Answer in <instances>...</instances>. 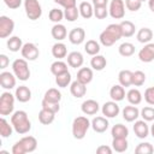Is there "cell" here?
<instances>
[{"mask_svg":"<svg viewBox=\"0 0 154 154\" xmlns=\"http://www.w3.org/2000/svg\"><path fill=\"white\" fill-rule=\"evenodd\" d=\"M11 124L13 125L14 131L19 135H24L31 129V123L25 111H16L11 117Z\"/></svg>","mask_w":154,"mask_h":154,"instance_id":"6da1fadb","label":"cell"},{"mask_svg":"<svg viewBox=\"0 0 154 154\" xmlns=\"http://www.w3.org/2000/svg\"><path fill=\"white\" fill-rule=\"evenodd\" d=\"M120 37H123L120 25L119 24H109L100 34L99 38H100L101 45H103L105 47H109V46L114 45L118 40H120Z\"/></svg>","mask_w":154,"mask_h":154,"instance_id":"7a4b0ae2","label":"cell"},{"mask_svg":"<svg viewBox=\"0 0 154 154\" xmlns=\"http://www.w3.org/2000/svg\"><path fill=\"white\" fill-rule=\"evenodd\" d=\"M91 123L90 120L84 117V116H79L77 118L73 119L72 122V135L76 140H82L84 138V136L87 135V131L89 130Z\"/></svg>","mask_w":154,"mask_h":154,"instance_id":"3957f363","label":"cell"},{"mask_svg":"<svg viewBox=\"0 0 154 154\" xmlns=\"http://www.w3.org/2000/svg\"><path fill=\"white\" fill-rule=\"evenodd\" d=\"M12 70L14 76L19 81H28L30 77V70H29L26 59H16L12 63Z\"/></svg>","mask_w":154,"mask_h":154,"instance_id":"277c9868","label":"cell"},{"mask_svg":"<svg viewBox=\"0 0 154 154\" xmlns=\"http://www.w3.org/2000/svg\"><path fill=\"white\" fill-rule=\"evenodd\" d=\"M14 96L10 91H5L0 96V114L8 116L13 112L14 108Z\"/></svg>","mask_w":154,"mask_h":154,"instance_id":"5b68a950","label":"cell"},{"mask_svg":"<svg viewBox=\"0 0 154 154\" xmlns=\"http://www.w3.org/2000/svg\"><path fill=\"white\" fill-rule=\"evenodd\" d=\"M24 8L30 20H36L42 16V7L38 0H24Z\"/></svg>","mask_w":154,"mask_h":154,"instance_id":"8992f818","label":"cell"},{"mask_svg":"<svg viewBox=\"0 0 154 154\" xmlns=\"http://www.w3.org/2000/svg\"><path fill=\"white\" fill-rule=\"evenodd\" d=\"M109 16L114 19H122L125 16V4L123 0H112L109 4Z\"/></svg>","mask_w":154,"mask_h":154,"instance_id":"52a82bcc","label":"cell"},{"mask_svg":"<svg viewBox=\"0 0 154 154\" xmlns=\"http://www.w3.org/2000/svg\"><path fill=\"white\" fill-rule=\"evenodd\" d=\"M14 29V22L7 17V16H1L0 17V37L6 38L8 37Z\"/></svg>","mask_w":154,"mask_h":154,"instance_id":"ba28073f","label":"cell"},{"mask_svg":"<svg viewBox=\"0 0 154 154\" xmlns=\"http://www.w3.org/2000/svg\"><path fill=\"white\" fill-rule=\"evenodd\" d=\"M20 53H22V57L29 61H34L38 58V48L36 47V45L31 43V42H28V43H24L22 49H20Z\"/></svg>","mask_w":154,"mask_h":154,"instance_id":"9c48e42d","label":"cell"},{"mask_svg":"<svg viewBox=\"0 0 154 154\" xmlns=\"http://www.w3.org/2000/svg\"><path fill=\"white\" fill-rule=\"evenodd\" d=\"M101 111H102V114L106 118H114L120 112L117 101H107V102H105L102 108H101Z\"/></svg>","mask_w":154,"mask_h":154,"instance_id":"30bf717a","label":"cell"},{"mask_svg":"<svg viewBox=\"0 0 154 154\" xmlns=\"http://www.w3.org/2000/svg\"><path fill=\"white\" fill-rule=\"evenodd\" d=\"M138 59L143 63H150L154 60V43H147L140 52Z\"/></svg>","mask_w":154,"mask_h":154,"instance_id":"8fae6325","label":"cell"},{"mask_svg":"<svg viewBox=\"0 0 154 154\" xmlns=\"http://www.w3.org/2000/svg\"><path fill=\"white\" fill-rule=\"evenodd\" d=\"M0 84L4 89H12L16 87V76L8 71H2L0 73Z\"/></svg>","mask_w":154,"mask_h":154,"instance_id":"7c38bea8","label":"cell"},{"mask_svg":"<svg viewBox=\"0 0 154 154\" xmlns=\"http://www.w3.org/2000/svg\"><path fill=\"white\" fill-rule=\"evenodd\" d=\"M87 84H83L79 81H73L70 85V91L72 94V96H75L76 99H81L87 94Z\"/></svg>","mask_w":154,"mask_h":154,"instance_id":"4fadbf2b","label":"cell"},{"mask_svg":"<svg viewBox=\"0 0 154 154\" xmlns=\"http://www.w3.org/2000/svg\"><path fill=\"white\" fill-rule=\"evenodd\" d=\"M81 109H82V112H83L84 114H87V116H94V114H96L97 111L100 109V106H99L97 101L89 99V100H85V101L82 103Z\"/></svg>","mask_w":154,"mask_h":154,"instance_id":"5bb4252c","label":"cell"},{"mask_svg":"<svg viewBox=\"0 0 154 154\" xmlns=\"http://www.w3.org/2000/svg\"><path fill=\"white\" fill-rule=\"evenodd\" d=\"M85 38V31L82 28H75L69 32V41L72 45H81Z\"/></svg>","mask_w":154,"mask_h":154,"instance_id":"9a60e30c","label":"cell"},{"mask_svg":"<svg viewBox=\"0 0 154 154\" xmlns=\"http://www.w3.org/2000/svg\"><path fill=\"white\" fill-rule=\"evenodd\" d=\"M134 132L138 138H146L149 135V128H148L146 120H135Z\"/></svg>","mask_w":154,"mask_h":154,"instance_id":"2e32d148","label":"cell"},{"mask_svg":"<svg viewBox=\"0 0 154 154\" xmlns=\"http://www.w3.org/2000/svg\"><path fill=\"white\" fill-rule=\"evenodd\" d=\"M108 120L105 118V117H95L93 120H91V128L95 132H99V134H102L105 132L107 129H108Z\"/></svg>","mask_w":154,"mask_h":154,"instance_id":"e0dca14e","label":"cell"},{"mask_svg":"<svg viewBox=\"0 0 154 154\" xmlns=\"http://www.w3.org/2000/svg\"><path fill=\"white\" fill-rule=\"evenodd\" d=\"M122 113H123V118L129 123L135 122L140 117V111L135 105L134 106H125Z\"/></svg>","mask_w":154,"mask_h":154,"instance_id":"ac0fdd59","label":"cell"},{"mask_svg":"<svg viewBox=\"0 0 154 154\" xmlns=\"http://www.w3.org/2000/svg\"><path fill=\"white\" fill-rule=\"evenodd\" d=\"M83 61H84V58L81 52H71L67 54V64L73 69L81 67L83 65Z\"/></svg>","mask_w":154,"mask_h":154,"instance_id":"d6986e66","label":"cell"},{"mask_svg":"<svg viewBox=\"0 0 154 154\" xmlns=\"http://www.w3.org/2000/svg\"><path fill=\"white\" fill-rule=\"evenodd\" d=\"M16 99L19 102H28L31 99V90L26 85H19L16 89Z\"/></svg>","mask_w":154,"mask_h":154,"instance_id":"ffe728a7","label":"cell"},{"mask_svg":"<svg viewBox=\"0 0 154 154\" xmlns=\"http://www.w3.org/2000/svg\"><path fill=\"white\" fill-rule=\"evenodd\" d=\"M19 141H20L25 153H31L37 148V141L34 136H24Z\"/></svg>","mask_w":154,"mask_h":154,"instance_id":"44dd1931","label":"cell"},{"mask_svg":"<svg viewBox=\"0 0 154 154\" xmlns=\"http://www.w3.org/2000/svg\"><path fill=\"white\" fill-rule=\"evenodd\" d=\"M51 34H52L53 38H55L57 41H61L67 36V30H66L65 25H63L60 23H57L55 25H53V28L51 30Z\"/></svg>","mask_w":154,"mask_h":154,"instance_id":"7402d4cb","label":"cell"},{"mask_svg":"<svg viewBox=\"0 0 154 154\" xmlns=\"http://www.w3.org/2000/svg\"><path fill=\"white\" fill-rule=\"evenodd\" d=\"M93 79V70L89 67H81L77 72V81L82 82L83 84L90 83Z\"/></svg>","mask_w":154,"mask_h":154,"instance_id":"603a6c76","label":"cell"},{"mask_svg":"<svg viewBox=\"0 0 154 154\" xmlns=\"http://www.w3.org/2000/svg\"><path fill=\"white\" fill-rule=\"evenodd\" d=\"M109 96L113 101H122L125 97V89L123 85L120 84H114L111 89H109Z\"/></svg>","mask_w":154,"mask_h":154,"instance_id":"cb8c5ba5","label":"cell"},{"mask_svg":"<svg viewBox=\"0 0 154 154\" xmlns=\"http://www.w3.org/2000/svg\"><path fill=\"white\" fill-rule=\"evenodd\" d=\"M132 71L130 70H122L118 75V81H119V84L123 85V87H130L132 85Z\"/></svg>","mask_w":154,"mask_h":154,"instance_id":"d4e9b609","label":"cell"},{"mask_svg":"<svg viewBox=\"0 0 154 154\" xmlns=\"http://www.w3.org/2000/svg\"><path fill=\"white\" fill-rule=\"evenodd\" d=\"M111 135L113 138H126L129 135V130L123 124H116L111 130Z\"/></svg>","mask_w":154,"mask_h":154,"instance_id":"484cf974","label":"cell"},{"mask_svg":"<svg viewBox=\"0 0 154 154\" xmlns=\"http://www.w3.org/2000/svg\"><path fill=\"white\" fill-rule=\"evenodd\" d=\"M52 54H53L54 58L60 60V59H63V58H65L67 55V48H66V46L64 43L57 42L52 47Z\"/></svg>","mask_w":154,"mask_h":154,"instance_id":"4316f807","label":"cell"},{"mask_svg":"<svg viewBox=\"0 0 154 154\" xmlns=\"http://www.w3.org/2000/svg\"><path fill=\"white\" fill-rule=\"evenodd\" d=\"M54 118H55V113L48 111V109H45L42 108L40 112H38V120L41 124L43 125H49L54 122Z\"/></svg>","mask_w":154,"mask_h":154,"instance_id":"83f0119b","label":"cell"},{"mask_svg":"<svg viewBox=\"0 0 154 154\" xmlns=\"http://www.w3.org/2000/svg\"><path fill=\"white\" fill-rule=\"evenodd\" d=\"M90 65H91V67H93L94 70L101 71V70H103V69L106 67L107 60H106V58H105L103 55L96 54V55H93V58H91V60H90Z\"/></svg>","mask_w":154,"mask_h":154,"instance_id":"f1b7e54d","label":"cell"},{"mask_svg":"<svg viewBox=\"0 0 154 154\" xmlns=\"http://www.w3.org/2000/svg\"><path fill=\"white\" fill-rule=\"evenodd\" d=\"M78 8H79V14L85 19H89L94 16V8H93L91 4L88 2V1H82L79 4Z\"/></svg>","mask_w":154,"mask_h":154,"instance_id":"f546056e","label":"cell"},{"mask_svg":"<svg viewBox=\"0 0 154 154\" xmlns=\"http://www.w3.org/2000/svg\"><path fill=\"white\" fill-rule=\"evenodd\" d=\"M137 41L141 43H149V41L153 38V31L149 28H142L137 31Z\"/></svg>","mask_w":154,"mask_h":154,"instance_id":"4dcf8cb0","label":"cell"},{"mask_svg":"<svg viewBox=\"0 0 154 154\" xmlns=\"http://www.w3.org/2000/svg\"><path fill=\"white\" fill-rule=\"evenodd\" d=\"M120 29H122V35L123 37H130L135 34V24L130 20H123L120 24Z\"/></svg>","mask_w":154,"mask_h":154,"instance_id":"1f68e13d","label":"cell"},{"mask_svg":"<svg viewBox=\"0 0 154 154\" xmlns=\"http://www.w3.org/2000/svg\"><path fill=\"white\" fill-rule=\"evenodd\" d=\"M55 83L60 88H66L71 83V73L69 71H65V72L55 76Z\"/></svg>","mask_w":154,"mask_h":154,"instance_id":"d6a6232c","label":"cell"},{"mask_svg":"<svg viewBox=\"0 0 154 154\" xmlns=\"http://www.w3.org/2000/svg\"><path fill=\"white\" fill-rule=\"evenodd\" d=\"M126 99L131 105H140L142 101V94L138 89H130L126 94Z\"/></svg>","mask_w":154,"mask_h":154,"instance_id":"836d02e7","label":"cell"},{"mask_svg":"<svg viewBox=\"0 0 154 154\" xmlns=\"http://www.w3.org/2000/svg\"><path fill=\"white\" fill-rule=\"evenodd\" d=\"M45 100L51 101V102H60L61 100V93L55 89V88H51L45 93Z\"/></svg>","mask_w":154,"mask_h":154,"instance_id":"e575fe53","label":"cell"},{"mask_svg":"<svg viewBox=\"0 0 154 154\" xmlns=\"http://www.w3.org/2000/svg\"><path fill=\"white\" fill-rule=\"evenodd\" d=\"M23 47V42L22 38H19L18 36H12L7 40V48L11 52H18L19 49H22Z\"/></svg>","mask_w":154,"mask_h":154,"instance_id":"d590c367","label":"cell"},{"mask_svg":"<svg viewBox=\"0 0 154 154\" xmlns=\"http://www.w3.org/2000/svg\"><path fill=\"white\" fill-rule=\"evenodd\" d=\"M84 51L89 55H96L100 52V45L95 40H88L85 46H84Z\"/></svg>","mask_w":154,"mask_h":154,"instance_id":"8d00e7d4","label":"cell"},{"mask_svg":"<svg viewBox=\"0 0 154 154\" xmlns=\"http://www.w3.org/2000/svg\"><path fill=\"white\" fill-rule=\"evenodd\" d=\"M12 126L13 125H10V123L5 118H1L0 119V135H1V137H4V138L10 137L12 135V131H13Z\"/></svg>","mask_w":154,"mask_h":154,"instance_id":"74e56055","label":"cell"},{"mask_svg":"<svg viewBox=\"0 0 154 154\" xmlns=\"http://www.w3.org/2000/svg\"><path fill=\"white\" fill-rule=\"evenodd\" d=\"M129 143L126 141V138H113L112 141V148L118 152V153H123L128 149Z\"/></svg>","mask_w":154,"mask_h":154,"instance_id":"f35d334b","label":"cell"},{"mask_svg":"<svg viewBox=\"0 0 154 154\" xmlns=\"http://www.w3.org/2000/svg\"><path fill=\"white\" fill-rule=\"evenodd\" d=\"M118 52L122 57H131L135 53V46L130 42H124L119 46Z\"/></svg>","mask_w":154,"mask_h":154,"instance_id":"ab89813d","label":"cell"},{"mask_svg":"<svg viewBox=\"0 0 154 154\" xmlns=\"http://www.w3.org/2000/svg\"><path fill=\"white\" fill-rule=\"evenodd\" d=\"M65 71H67V64L61 61V60H57L51 65V72L54 76H58V75H60Z\"/></svg>","mask_w":154,"mask_h":154,"instance_id":"60d3db41","label":"cell"},{"mask_svg":"<svg viewBox=\"0 0 154 154\" xmlns=\"http://www.w3.org/2000/svg\"><path fill=\"white\" fill-rule=\"evenodd\" d=\"M78 16H79V8H77V6L65 8L64 11V17L69 22H75L78 18Z\"/></svg>","mask_w":154,"mask_h":154,"instance_id":"b9f144b4","label":"cell"},{"mask_svg":"<svg viewBox=\"0 0 154 154\" xmlns=\"http://www.w3.org/2000/svg\"><path fill=\"white\" fill-rule=\"evenodd\" d=\"M153 152H154V148L149 142H142V143L137 144V147L135 149L136 154H152Z\"/></svg>","mask_w":154,"mask_h":154,"instance_id":"7bdbcfd3","label":"cell"},{"mask_svg":"<svg viewBox=\"0 0 154 154\" xmlns=\"http://www.w3.org/2000/svg\"><path fill=\"white\" fill-rule=\"evenodd\" d=\"M146 82V73L143 71H135L132 73V85L135 87H141L142 84H144Z\"/></svg>","mask_w":154,"mask_h":154,"instance_id":"ee69618b","label":"cell"},{"mask_svg":"<svg viewBox=\"0 0 154 154\" xmlns=\"http://www.w3.org/2000/svg\"><path fill=\"white\" fill-rule=\"evenodd\" d=\"M140 116L146 122H153L154 120V107H150V106L143 107L140 112Z\"/></svg>","mask_w":154,"mask_h":154,"instance_id":"f6af8a7d","label":"cell"},{"mask_svg":"<svg viewBox=\"0 0 154 154\" xmlns=\"http://www.w3.org/2000/svg\"><path fill=\"white\" fill-rule=\"evenodd\" d=\"M48 17H49V19H51L52 22H54V23L57 24V23H60V22L63 20V18H64V12H63L61 10H59V8H52V10L49 11Z\"/></svg>","mask_w":154,"mask_h":154,"instance_id":"bcb514c9","label":"cell"},{"mask_svg":"<svg viewBox=\"0 0 154 154\" xmlns=\"http://www.w3.org/2000/svg\"><path fill=\"white\" fill-rule=\"evenodd\" d=\"M41 106H42V108L48 109V111H51V112H53V113H58L59 109H60L59 102H51V101H47V100H45V99L42 100Z\"/></svg>","mask_w":154,"mask_h":154,"instance_id":"7dc6e473","label":"cell"},{"mask_svg":"<svg viewBox=\"0 0 154 154\" xmlns=\"http://www.w3.org/2000/svg\"><path fill=\"white\" fill-rule=\"evenodd\" d=\"M107 6H94V16L97 19H105L108 16Z\"/></svg>","mask_w":154,"mask_h":154,"instance_id":"c3c4849f","label":"cell"},{"mask_svg":"<svg viewBox=\"0 0 154 154\" xmlns=\"http://www.w3.org/2000/svg\"><path fill=\"white\" fill-rule=\"evenodd\" d=\"M141 5H142V2H141L140 0H125V6H126V8H128L129 11H132V12L138 11V10L141 8Z\"/></svg>","mask_w":154,"mask_h":154,"instance_id":"681fc988","label":"cell"},{"mask_svg":"<svg viewBox=\"0 0 154 154\" xmlns=\"http://www.w3.org/2000/svg\"><path fill=\"white\" fill-rule=\"evenodd\" d=\"M144 100L148 105H154V87H149L144 91Z\"/></svg>","mask_w":154,"mask_h":154,"instance_id":"f907efd6","label":"cell"},{"mask_svg":"<svg viewBox=\"0 0 154 154\" xmlns=\"http://www.w3.org/2000/svg\"><path fill=\"white\" fill-rule=\"evenodd\" d=\"M54 2L61 5L64 8H69V7H73L76 6V0H53Z\"/></svg>","mask_w":154,"mask_h":154,"instance_id":"816d5d0a","label":"cell"},{"mask_svg":"<svg viewBox=\"0 0 154 154\" xmlns=\"http://www.w3.org/2000/svg\"><path fill=\"white\" fill-rule=\"evenodd\" d=\"M4 2L8 8L12 10H16L22 5V0H4Z\"/></svg>","mask_w":154,"mask_h":154,"instance_id":"f5cc1de1","label":"cell"},{"mask_svg":"<svg viewBox=\"0 0 154 154\" xmlns=\"http://www.w3.org/2000/svg\"><path fill=\"white\" fill-rule=\"evenodd\" d=\"M24 153H25V150H24L20 141H17L12 147V154H24Z\"/></svg>","mask_w":154,"mask_h":154,"instance_id":"db71d44e","label":"cell"},{"mask_svg":"<svg viewBox=\"0 0 154 154\" xmlns=\"http://www.w3.org/2000/svg\"><path fill=\"white\" fill-rule=\"evenodd\" d=\"M96 153L97 154H112V148L108 146H99L96 148Z\"/></svg>","mask_w":154,"mask_h":154,"instance_id":"11a10c76","label":"cell"},{"mask_svg":"<svg viewBox=\"0 0 154 154\" xmlns=\"http://www.w3.org/2000/svg\"><path fill=\"white\" fill-rule=\"evenodd\" d=\"M8 64H10V60H8L7 55L0 54V69H6Z\"/></svg>","mask_w":154,"mask_h":154,"instance_id":"9f6ffc18","label":"cell"},{"mask_svg":"<svg viewBox=\"0 0 154 154\" xmlns=\"http://www.w3.org/2000/svg\"><path fill=\"white\" fill-rule=\"evenodd\" d=\"M108 0H93L94 6H107Z\"/></svg>","mask_w":154,"mask_h":154,"instance_id":"6f0895ef","label":"cell"},{"mask_svg":"<svg viewBox=\"0 0 154 154\" xmlns=\"http://www.w3.org/2000/svg\"><path fill=\"white\" fill-rule=\"evenodd\" d=\"M148 6L152 12H154V0H148Z\"/></svg>","mask_w":154,"mask_h":154,"instance_id":"680465c9","label":"cell"},{"mask_svg":"<svg viewBox=\"0 0 154 154\" xmlns=\"http://www.w3.org/2000/svg\"><path fill=\"white\" fill-rule=\"evenodd\" d=\"M150 134H152V136L154 137V123H153V125L150 126Z\"/></svg>","mask_w":154,"mask_h":154,"instance_id":"91938a15","label":"cell"},{"mask_svg":"<svg viewBox=\"0 0 154 154\" xmlns=\"http://www.w3.org/2000/svg\"><path fill=\"white\" fill-rule=\"evenodd\" d=\"M140 1H141V2H142V1H146V0H140Z\"/></svg>","mask_w":154,"mask_h":154,"instance_id":"94428289","label":"cell"}]
</instances>
